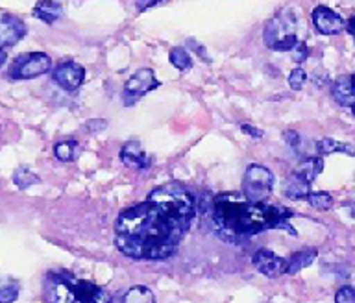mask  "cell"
<instances>
[{
	"label": "cell",
	"instance_id": "6da1fadb",
	"mask_svg": "<svg viewBox=\"0 0 355 303\" xmlns=\"http://www.w3.org/2000/svg\"><path fill=\"white\" fill-rule=\"evenodd\" d=\"M196 216L194 196L180 183L154 189L143 204L122 211L115 224V244L132 259L171 257Z\"/></svg>",
	"mask_w": 355,
	"mask_h": 303
},
{
	"label": "cell",
	"instance_id": "7a4b0ae2",
	"mask_svg": "<svg viewBox=\"0 0 355 303\" xmlns=\"http://www.w3.org/2000/svg\"><path fill=\"white\" fill-rule=\"evenodd\" d=\"M293 211L279 204L250 202L244 194L224 193L211 202V222L216 235L227 243H241L266 230L296 232L291 226Z\"/></svg>",
	"mask_w": 355,
	"mask_h": 303
},
{
	"label": "cell",
	"instance_id": "3957f363",
	"mask_svg": "<svg viewBox=\"0 0 355 303\" xmlns=\"http://www.w3.org/2000/svg\"><path fill=\"white\" fill-rule=\"evenodd\" d=\"M44 298L49 303H113L104 288L71 274H49Z\"/></svg>",
	"mask_w": 355,
	"mask_h": 303
},
{
	"label": "cell",
	"instance_id": "277c9868",
	"mask_svg": "<svg viewBox=\"0 0 355 303\" xmlns=\"http://www.w3.org/2000/svg\"><path fill=\"white\" fill-rule=\"evenodd\" d=\"M263 41L270 50L276 52H288L300 43L298 21L293 11H283L279 15L266 22Z\"/></svg>",
	"mask_w": 355,
	"mask_h": 303
},
{
	"label": "cell",
	"instance_id": "5b68a950",
	"mask_svg": "<svg viewBox=\"0 0 355 303\" xmlns=\"http://www.w3.org/2000/svg\"><path fill=\"white\" fill-rule=\"evenodd\" d=\"M274 189V174L263 165H250L243 178V194L250 202H265Z\"/></svg>",
	"mask_w": 355,
	"mask_h": 303
},
{
	"label": "cell",
	"instance_id": "8992f818",
	"mask_svg": "<svg viewBox=\"0 0 355 303\" xmlns=\"http://www.w3.org/2000/svg\"><path fill=\"white\" fill-rule=\"evenodd\" d=\"M52 69V60L44 52H30L19 55L10 69V76L13 80H32L43 76Z\"/></svg>",
	"mask_w": 355,
	"mask_h": 303
},
{
	"label": "cell",
	"instance_id": "52a82bcc",
	"mask_svg": "<svg viewBox=\"0 0 355 303\" xmlns=\"http://www.w3.org/2000/svg\"><path fill=\"white\" fill-rule=\"evenodd\" d=\"M157 87H159V82L155 80L154 71L152 69H139L124 85V104H135L141 96Z\"/></svg>",
	"mask_w": 355,
	"mask_h": 303
},
{
	"label": "cell",
	"instance_id": "ba28073f",
	"mask_svg": "<svg viewBox=\"0 0 355 303\" xmlns=\"http://www.w3.org/2000/svg\"><path fill=\"white\" fill-rule=\"evenodd\" d=\"M311 19H313L316 32L322 33V35H337L343 30H346V21L338 15L337 11L329 10L327 6H316L311 13Z\"/></svg>",
	"mask_w": 355,
	"mask_h": 303
},
{
	"label": "cell",
	"instance_id": "9c48e42d",
	"mask_svg": "<svg viewBox=\"0 0 355 303\" xmlns=\"http://www.w3.org/2000/svg\"><path fill=\"white\" fill-rule=\"evenodd\" d=\"M54 80L65 91H76L85 80V69L74 61H63L54 69Z\"/></svg>",
	"mask_w": 355,
	"mask_h": 303
},
{
	"label": "cell",
	"instance_id": "30bf717a",
	"mask_svg": "<svg viewBox=\"0 0 355 303\" xmlns=\"http://www.w3.org/2000/svg\"><path fill=\"white\" fill-rule=\"evenodd\" d=\"M252 261H254V266L257 268V272H261L266 277H279L282 274H287V259H283L270 250H257Z\"/></svg>",
	"mask_w": 355,
	"mask_h": 303
},
{
	"label": "cell",
	"instance_id": "8fae6325",
	"mask_svg": "<svg viewBox=\"0 0 355 303\" xmlns=\"http://www.w3.org/2000/svg\"><path fill=\"white\" fill-rule=\"evenodd\" d=\"M26 35L24 22L15 15H0V49L13 46Z\"/></svg>",
	"mask_w": 355,
	"mask_h": 303
},
{
	"label": "cell",
	"instance_id": "7c38bea8",
	"mask_svg": "<svg viewBox=\"0 0 355 303\" xmlns=\"http://www.w3.org/2000/svg\"><path fill=\"white\" fill-rule=\"evenodd\" d=\"M121 159L124 165L132 166V168H137V171L148 168L150 163H152L150 155L144 152V148L139 143L124 144L121 150Z\"/></svg>",
	"mask_w": 355,
	"mask_h": 303
},
{
	"label": "cell",
	"instance_id": "4fadbf2b",
	"mask_svg": "<svg viewBox=\"0 0 355 303\" xmlns=\"http://www.w3.org/2000/svg\"><path fill=\"white\" fill-rule=\"evenodd\" d=\"M333 98L337 100V104L352 107L355 105V85L352 82V76L337 78L331 85Z\"/></svg>",
	"mask_w": 355,
	"mask_h": 303
},
{
	"label": "cell",
	"instance_id": "5bb4252c",
	"mask_svg": "<svg viewBox=\"0 0 355 303\" xmlns=\"http://www.w3.org/2000/svg\"><path fill=\"white\" fill-rule=\"evenodd\" d=\"M61 15H63V8L60 2L54 0H39L33 8V17H37L44 24H54L58 19H61Z\"/></svg>",
	"mask_w": 355,
	"mask_h": 303
},
{
	"label": "cell",
	"instance_id": "9a60e30c",
	"mask_svg": "<svg viewBox=\"0 0 355 303\" xmlns=\"http://www.w3.org/2000/svg\"><path fill=\"white\" fill-rule=\"evenodd\" d=\"M315 148L320 155L346 154L355 157V144L343 143V141H337V139H331V137H324L320 139V141H316Z\"/></svg>",
	"mask_w": 355,
	"mask_h": 303
},
{
	"label": "cell",
	"instance_id": "2e32d148",
	"mask_svg": "<svg viewBox=\"0 0 355 303\" xmlns=\"http://www.w3.org/2000/svg\"><path fill=\"white\" fill-rule=\"evenodd\" d=\"M324 171V159L322 157H307L305 161H302L294 174L302 180H305L307 183H313L316 178L320 176V172Z\"/></svg>",
	"mask_w": 355,
	"mask_h": 303
},
{
	"label": "cell",
	"instance_id": "e0dca14e",
	"mask_svg": "<svg viewBox=\"0 0 355 303\" xmlns=\"http://www.w3.org/2000/svg\"><path fill=\"white\" fill-rule=\"evenodd\" d=\"M311 193V183H307L305 180L298 178L296 174L288 178L287 183H285V196H288L291 200H307Z\"/></svg>",
	"mask_w": 355,
	"mask_h": 303
},
{
	"label": "cell",
	"instance_id": "ac0fdd59",
	"mask_svg": "<svg viewBox=\"0 0 355 303\" xmlns=\"http://www.w3.org/2000/svg\"><path fill=\"white\" fill-rule=\"evenodd\" d=\"M316 259V250H302L296 254L291 255V259L287 261V274H298L300 270H304Z\"/></svg>",
	"mask_w": 355,
	"mask_h": 303
},
{
	"label": "cell",
	"instance_id": "d6986e66",
	"mask_svg": "<svg viewBox=\"0 0 355 303\" xmlns=\"http://www.w3.org/2000/svg\"><path fill=\"white\" fill-rule=\"evenodd\" d=\"M168 60H171V63L176 67L178 71L182 72L191 71V67H193V58H191V54H189L185 49H182V46L172 49L171 54H168Z\"/></svg>",
	"mask_w": 355,
	"mask_h": 303
},
{
	"label": "cell",
	"instance_id": "ffe728a7",
	"mask_svg": "<svg viewBox=\"0 0 355 303\" xmlns=\"http://www.w3.org/2000/svg\"><path fill=\"white\" fill-rule=\"evenodd\" d=\"M124 303H155V296L148 287L137 285L128 291L124 296Z\"/></svg>",
	"mask_w": 355,
	"mask_h": 303
},
{
	"label": "cell",
	"instance_id": "44dd1931",
	"mask_svg": "<svg viewBox=\"0 0 355 303\" xmlns=\"http://www.w3.org/2000/svg\"><path fill=\"white\" fill-rule=\"evenodd\" d=\"M78 143L76 141H61L54 146V155L63 163L74 161L78 155Z\"/></svg>",
	"mask_w": 355,
	"mask_h": 303
},
{
	"label": "cell",
	"instance_id": "7402d4cb",
	"mask_svg": "<svg viewBox=\"0 0 355 303\" xmlns=\"http://www.w3.org/2000/svg\"><path fill=\"white\" fill-rule=\"evenodd\" d=\"M307 202L311 204V207H315L318 211H327L333 207V196L329 193H324V191H318V193L311 191L309 196H307Z\"/></svg>",
	"mask_w": 355,
	"mask_h": 303
},
{
	"label": "cell",
	"instance_id": "603a6c76",
	"mask_svg": "<svg viewBox=\"0 0 355 303\" xmlns=\"http://www.w3.org/2000/svg\"><path fill=\"white\" fill-rule=\"evenodd\" d=\"M13 182H15V185L19 189H28L32 187V185H35V183H39V178L35 176L30 168L21 166V168H17L15 174H13Z\"/></svg>",
	"mask_w": 355,
	"mask_h": 303
},
{
	"label": "cell",
	"instance_id": "cb8c5ba5",
	"mask_svg": "<svg viewBox=\"0 0 355 303\" xmlns=\"http://www.w3.org/2000/svg\"><path fill=\"white\" fill-rule=\"evenodd\" d=\"M19 298V285L10 279L0 282V303H13Z\"/></svg>",
	"mask_w": 355,
	"mask_h": 303
},
{
	"label": "cell",
	"instance_id": "d4e9b609",
	"mask_svg": "<svg viewBox=\"0 0 355 303\" xmlns=\"http://www.w3.org/2000/svg\"><path fill=\"white\" fill-rule=\"evenodd\" d=\"M305 82H307V74H305L302 67H296L294 71H291V74H288V87L293 89V91L304 89Z\"/></svg>",
	"mask_w": 355,
	"mask_h": 303
},
{
	"label": "cell",
	"instance_id": "484cf974",
	"mask_svg": "<svg viewBox=\"0 0 355 303\" xmlns=\"http://www.w3.org/2000/svg\"><path fill=\"white\" fill-rule=\"evenodd\" d=\"M335 303H355V288L349 285L338 288L335 294Z\"/></svg>",
	"mask_w": 355,
	"mask_h": 303
},
{
	"label": "cell",
	"instance_id": "4316f807",
	"mask_svg": "<svg viewBox=\"0 0 355 303\" xmlns=\"http://www.w3.org/2000/svg\"><path fill=\"white\" fill-rule=\"evenodd\" d=\"M291 52H293V60L296 61V63H304V61L307 60V55H309V49H307V44H305L304 41H300Z\"/></svg>",
	"mask_w": 355,
	"mask_h": 303
},
{
	"label": "cell",
	"instance_id": "83f0119b",
	"mask_svg": "<svg viewBox=\"0 0 355 303\" xmlns=\"http://www.w3.org/2000/svg\"><path fill=\"white\" fill-rule=\"evenodd\" d=\"M283 139H285V143H287L293 150H298L300 144H302L300 133L294 132V130H285V132H283Z\"/></svg>",
	"mask_w": 355,
	"mask_h": 303
},
{
	"label": "cell",
	"instance_id": "f1b7e54d",
	"mask_svg": "<svg viewBox=\"0 0 355 303\" xmlns=\"http://www.w3.org/2000/svg\"><path fill=\"white\" fill-rule=\"evenodd\" d=\"M241 130H243V133H246V135H250V137H254V139H261L263 135H265V133L261 132L259 128L252 126V124H243Z\"/></svg>",
	"mask_w": 355,
	"mask_h": 303
},
{
	"label": "cell",
	"instance_id": "f546056e",
	"mask_svg": "<svg viewBox=\"0 0 355 303\" xmlns=\"http://www.w3.org/2000/svg\"><path fill=\"white\" fill-rule=\"evenodd\" d=\"M159 2H163V0H137V10L139 11L148 10V8H152V6H155V4H159Z\"/></svg>",
	"mask_w": 355,
	"mask_h": 303
},
{
	"label": "cell",
	"instance_id": "4dcf8cb0",
	"mask_svg": "<svg viewBox=\"0 0 355 303\" xmlns=\"http://www.w3.org/2000/svg\"><path fill=\"white\" fill-rule=\"evenodd\" d=\"M346 30H348L349 35H352V37H354V41H355V17H352V19L346 22Z\"/></svg>",
	"mask_w": 355,
	"mask_h": 303
},
{
	"label": "cell",
	"instance_id": "1f68e13d",
	"mask_svg": "<svg viewBox=\"0 0 355 303\" xmlns=\"http://www.w3.org/2000/svg\"><path fill=\"white\" fill-rule=\"evenodd\" d=\"M6 60H8V55H6L4 49H0V67L4 65V63H6Z\"/></svg>",
	"mask_w": 355,
	"mask_h": 303
},
{
	"label": "cell",
	"instance_id": "d6a6232c",
	"mask_svg": "<svg viewBox=\"0 0 355 303\" xmlns=\"http://www.w3.org/2000/svg\"><path fill=\"white\" fill-rule=\"evenodd\" d=\"M348 209H349V215H352L355 218V204H349Z\"/></svg>",
	"mask_w": 355,
	"mask_h": 303
},
{
	"label": "cell",
	"instance_id": "836d02e7",
	"mask_svg": "<svg viewBox=\"0 0 355 303\" xmlns=\"http://www.w3.org/2000/svg\"><path fill=\"white\" fill-rule=\"evenodd\" d=\"M352 111H354V115H355V105H352Z\"/></svg>",
	"mask_w": 355,
	"mask_h": 303
}]
</instances>
